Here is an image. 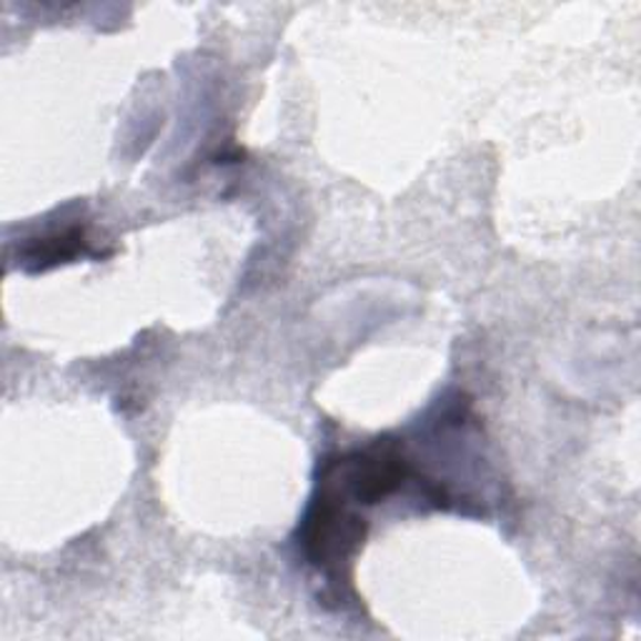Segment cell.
Returning a JSON list of instances; mask_svg holds the SVG:
<instances>
[{
  "instance_id": "1",
  "label": "cell",
  "mask_w": 641,
  "mask_h": 641,
  "mask_svg": "<svg viewBox=\"0 0 641 641\" xmlns=\"http://www.w3.org/2000/svg\"><path fill=\"white\" fill-rule=\"evenodd\" d=\"M78 253H86V235L83 229H69L53 239H43L38 246L25 251V263H33L35 269H49L55 263L75 259Z\"/></svg>"
}]
</instances>
